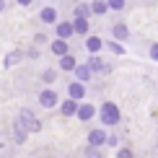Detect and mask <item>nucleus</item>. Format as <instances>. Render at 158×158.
I'll use <instances>...</instances> for the list:
<instances>
[{
    "instance_id": "f257e3e1",
    "label": "nucleus",
    "mask_w": 158,
    "mask_h": 158,
    "mask_svg": "<svg viewBox=\"0 0 158 158\" xmlns=\"http://www.w3.org/2000/svg\"><path fill=\"white\" fill-rule=\"evenodd\" d=\"M101 119H104V124H117L119 122V109H117L111 101H106L101 106Z\"/></svg>"
},
{
    "instance_id": "f03ea898",
    "label": "nucleus",
    "mask_w": 158,
    "mask_h": 158,
    "mask_svg": "<svg viewBox=\"0 0 158 158\" xmlns=\"http://www.w3.org/2000/svg\"><path fill=\"white\" fill-rule=\"evenodd\" d=\"M21 119H23V124H26V130H31V132H39V127H42V124H39L34 117H31V111H29V109H23V111H21Z\"/></svg>"
},
{
    "instance_id": "7ed1b4c3",
    "label": "nucleus",
    "mask_w": 158,
    "mask_h": 158,
    "mask_svg": "<svg viewBox=\"0 0 158 158\" xmlns=\"http://www.w3.org/2000/svg\"><path fill=\"white\" fill-rule=\"evenodd\" d=\"M70 98H73V101H78V98H83L85 96V88H83V83H70Z\"/></svg>"
},
{
    "instance_id": "20e7f679",
    "label": "nucleus",
    "mask_w": 158,
    "mask_h": 158,
    "mask_svg": "<svg viewBox=\"0 0 158 158\" xmlns=\"http://www.w3.org/2000/svg\"><path fill=\"white\" fill-rule=\"evenodd\" d=\"M88 143H91V145H104V143H106V135H104V130H94V132L88 135Z\"/></svg>"
},
{
    "instance_id": "39448f33",
    "label": "nucleus",
    "mask_w": 158,
    "mask_h": 158,
    "mask_svg": "<svg viewBox=\"0 0 158 158\" xmlns=\"http://www.w3.org/2000/svg\"><path fill=\"white\" fill-rule=\"evenodd\" d=\"M39 101H42L44 106H55V104H57V96L52 94V91H44V94L39 96Z\"/></svg>"
},
{
    "instance_id": "423d86ee",
    "label": "nucleus",
    "mask_w": 158,
    "mask_h": 158,
    "mask_svg": "<svg viewBox=\"0 0 158 158\" xmlns=\"http://www.w3.org/2000/svg\"><path fill=\"white\" fill-rule=\"evenodd\" d=\"M78 117H81L83 122H88L91 117H94V106H91V104H83V106L78 109Z\"/></svg>"
},
{
    "instance_id": "0eeeda50",
    "label": "nucleus",
    "mask_w": 158,
    "mask_h": 158,
    "mask_svg": "<svg viewBox=\"0 0 158 158\" xmlns=\"http://www.w3.org/2000/svg\"><path fill=\"white\" fill-rule=\"evenodd\" d=\"M52 52H55V55H68V44H65V39H57L55 44H52Z\"/></svg>"
},
{
    "instance_id": "6e6552de",
    "label": "nucleus",
    "mask_w": 158,
    "mask_h": 158,
    "mask_svg": "<svg viewBox=\"0 0 158 158\" xmlns=\"http://www.w3.org/2000/svg\"><path fill=\"white\" fill-rule=\"evenodd\" d=\"M73 31H75V26H70V23H60V26H57V34H60V39H68Z\"/></svg>"
},
{
    "instance_id": "1a4fd4ad",
    "label": "nucleus",
    "mask_w": 158,
    "mask_h": 158,
    "mask_svg": "<svg viewBox=\"0 0 158 158\" xmlns=\"http://www.w3.org/2000/svg\"><path fill=\"white\" fill-rule=\"evenodd\" d=\"M78 109H81V106H78V104L73 101V98H70V101H65V104H62V114H65V117H70V114H75Z\"/></svg>"
},
{
    "instance_id": "9d476101",
    "label": "nucleus",
    "mask_w": 158,
    "mask_h": 158,
    "mask_svg": "<svg viewBox=\"0 0 158 158\" xmlns=\"http://www.w3.org/2000/svg\"><path fill=\"white\" fill-rule=\"evenodd\" d=\"M55 18H57L55 8H44V10H42V21H44V23H55Z\"/></svg>"
},
{
    "instance_id": "9b49d317",
    "label": "nucleus",
    "mask_w": 158,
    "mask_h": 158,
    "mask_svg": "<svg viewBox=\"0 0 158 158\" xmlns=\"http://www.w3.org/2000/svg\"><path fill=\"white\" fill-rule=\"evenodd\" d=\"M75 75H78V81H88L91 68H85V65H78V68H75Z\"/></svg>"
},
{
    "instance_id": "f8f14e48",
    "label": "nucleus",
    "mask_w": 158,
    "mask_h": 158,
    "mask_svg": "<svg viewBox=\"0 0 158 158\" xmlns=\"http://www.w3.org/2000/svg\"><path fill=\"white\" fill-rule=\"evenodd\" d=\"M101 44H104V42H101V39H98V36H91L88 42H85V47H88L91 52H98V49H101Z\"/></svg>"
},
{
    "instance_id": "ddd939ff",
    "label": "nucleus",
    "mask_w": 158,
    "mask_h": 158,
    "mask_svg": "<svg viewBox=\"0 0 158 158\" xmlns=\"http://www.w3.org/2000/svg\"><path fill=\"white\" fill-rule=\"evenodd\" d=\"M73 26H75V31H78V34H85V31H88V21H85V18H78Z\"/></svg>"
},
{
    "instance_id": "4468645a",
    "label": "nucleus",
    "mask_w": 158,
    "mask_h": 158,
    "mask_svg": "<svg viewBox=\"0 0 158 158\" xmlns=\"http://www.w3.org/2000/svg\"><path fill=\"white\" fill-rule=\"evenodd\" d=\"M75 68H78L75 60H73L70 55H65V57H62V70H75Z\"/></svg>"
},
{
    "instance_id": "2eb2a0df",
    "label": "nucleus",
    "mask_w": 158,
    "mask_h": 158,
    "mask_svg": "<svg viewBox=\"0 0 158 158\" xmlns=\"http://www.w3.org/2000/svg\"><path fill=\"white\" fill-rule=\"evenodd\" d=\"M127 34H130L127 26H122V23H119V26H114V36H117V39H127Z\"/></svg>"
},
{
    "instance_id": "dca6fc26",
    "label": "nucleus",
    "mask_w": 158,
    "mask_h": 158,
    "mask_svg": "<svg viewBox=\"0 0 158 158\" xmlns=\"http://www.w3.org/2000/svg\"><path fill=\"white\" fill-rule=\"evenodd\" d=\"M106 5H109V3H104V0H96L91 10H94V13H104V10H106Z\"/></svg>"
},
{
    "instance_id": "f3484780",
    "label": "nucleus",
    "mask_w": 158,
    "mask_h": 158,
    "mask_svg": "<svg viewBox=\"0 0 158 158\" xmlns=\"http://www.w3.org/2000/svg\"><path fill=\"white\" fill-rule=\"evenodd\" d=\"M78 18H85V16H88V13H91V8H88V5H78Z\"/></svg>"
},
{
    "instance_id": "a211bd4d",
    "label": "nucleus",
    "mask_w": 158,
    "mask_h": 158,
    "mask_svg": "<svg viewBox=\"0 0 158 158\" xmlns=\"http://www.w3.org/2000/svg\"><path fill=\"white\" fill-rule=\"evenodd\" d=\"M109 8H114V10H122V8H124V0H109Z\"/></svg>"
},
{
    "instance_id": "6ab92c4d",
    "label": "nucleus",
    "mask_w": 158,
    "mask_h": 158,
    "mask_svg": "<svg viewBox=\"0 0 158 158\" xmlns=\"http://www.w3.org/2000/svg\"><path fill=\"white\" fill-rule=\"evenodd\" d=\"M91 70H104L101 60H96V57H91Z\"/></svg>"
},
{
    "instance_id": "aec40b11",
    "label": "nucleus",
    "mask_w": 158,
    "mask_h": 158,
    "mask_svg": "<svg viewBox=\"0 0 158 158\" xmlns=\"http://www.w3.org/2000/svg\"><path fill=\"white\" fill-rule=\"evenodd\" d=\"M150 57H153V60H158V44H153V49H150Z\"/></svg>"
},
{
    "instance_id": "412c9836",
    "label": "nucleus",
    "mask_w": 158,
    "mask_h": 158,
    "mask_svg": "<svg viewBox=\"0 0 158 158\" xmlns=\"http://www.w3.org/2000/svg\"><path fill=\"white\" fill-rule=\"evenodd\" d=\"M119 158H132V153L130 150H119Z\"/></svg>"
},
{
    "instance_id": "4be33fe9",
    "label": "nucleus",
    "mask_w": 158,
    "mask_h": 158,
    "mask_svg": "<svg viewBox=\"0 0 158 158\" xmlns=\"http://www.w3.org/2000/svg\"><path fill=\"white\" fill-rule=\"evenodd\" d=\"M31 3V0H18V5H29Z\"/></svg>"
},
{
    "instance_id": "5701e85b",
    "label": "nucleus",
    "mask_w": 158,
    "mask_h": 158,
    "mask_svg": "<svg viewBox=\"0 0 158 158\" xmlns=\"http://www.w3.org/2000/svg\"><path fill=\"white\" fill-rule=\"evenodd\" d=\"M3 5H5V3H3V0H0V10H3Z\"/></svg>"
}]
</instances>
